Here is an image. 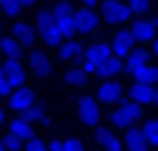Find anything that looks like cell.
Segmentation results:
<instances>
[{
	"instance_id": "cell-32",
	"label": "cell",
	"mask_w": 158,
	"mask_h": 151,
	"mask_svg": "<svg viewBox=\"0 0 158 151\" xmlns=\"http://www.w3.org/2000/svg\"><path fill=\"white\" fill-rule=\"evenodd\" d=\"M26 151H50V149H47V146L43 144L40 139L31 137V139H28V144H26Z\"/></svg>"
},
{
	"instance_id": "cell-30",
	"label": "cell",
	"mask_w": 158,
	"mask_h": 151,
	"mask_svg": "<svg viewBox=\"0 0 158 151\" xmlns=\"http://www.w3.org/2000/svg\"><path fill=\"white\" fill-rule=\"evenodd\" d=\"M52 12H54V17H57V19L76 14V12H73V5H71V2H66V0H59V2L54 5V10H52Z\"/></svg>"
},
{
	"instance_id": "cell-23",
	"label": "cell",
	"mask_w": 158,
	"mask_h": 151,
	"mask_svg": "<svg viewBox=\"0 0 158 151\" xmlns=\"http://www.w3.org/2000/svg\"><path fill=\"white\" fill-rule=\"evenodd\" d=\"M57 24H59L61 33H64L66 38H71L73 33H78V19H76V14H71V17H61V19H57Z\"/></svg>"
},
{
	"instance_id": "cell-3",
	"label": "cell",
	"mask_w": 158,
	"mask_h": 151,
	"mask_svg": "<svg viewBox=\"0 0 158 151\" xmlns=\"http://www.w3.org/2000/svg\"><path fill=\"white\" fill-rule=\"evenodd\" d=\"M102 12H104V19L109 24H123V21H127L132 17V7L123 5L120 0H104Z\"/></svg>"
},
{
	"instance_id": "cell-10",
	"label": "cell",
	"mask_w": 158,
	"mask_h": 151,
	"mask_svg": "<svg viewBox=\"0 0 158 151\" xmlns=\"http://www.w3.org/2000/svg\"><path fill=\"white\" fill-rule=\"evenodd\" d=\"M28 64H31V69L38 73L40 78H45V76L52 73V64H50L45 52H31L28 54Z\"/></svg>"
},
{
	"instance_id": "cell-37",
	"label": "cell",
	"mask_w": 158,
	"mask_h": 151,
	"mask_svg": "<svg viewBox=\"0 0 158 151\" xmlns=\"http://www.w3.org/2000/svg\"><path fill=\"white\" fill-rule=\"evenodd\" d=\"M21 2H24V7H31V5H35L38 0H21Z\"/></svg>"
},
{
	"instance_id": "cell-21",
	"label": "cell",
	"mask_w": 158,
	"mask_h": 151,
	"mask_svg": "<svg viewBox=\"0 0 158 151\" xmlns=\"http://www.w3.org/2000/svg\"><path fill=\"white\" fill-rule=\"evenodd\" d=\"M120 69H123V61H120L118 57H113V54H111V57H109L104 64L99 66V71H97V73H99V76H104V78H109V76H116Z\"/></svg>"
},
{
	"instance_id": "cell-9",
	"label": "cell",
	"mask_w": 158,
	"mask_h": 151,
	"mask_svg": "<svg viewBox=\"0 0 158 151\" xmlns=\"http://www.w3.org/2000/svg\"><path fill=\"white\" fill-rule=\"evenodd\" d=\"M125 146L130 151H149V139H146L144 130L130 128V130L125 132Z\"/></svg>"
},
{
	"instance_id": "cell-2",
	"label": "cell",
	"mask_w": 158,
	"mask_h": 151,
	"mask_svg": "<svg viewBox=\"0 0 158 151\" xmlns=\"http://www.w3.org/2000/svg\"><path fill=\"white\" fill-rule=\"evenodd\" d=\"M142 116V104L139 102H123V104L111 113V123L118 128H127Z\"/></svg>"
},
{
	"instance_id": "cell-16",
	"label": "cell",
	"mask_w": 158,
	"mask_h": 151,
	"mask_svg": "<svg viewBox=\"0 0 158 151\" xmlns=\"http://www.w3.org/2000/svg\"><path fill=\"white\" fill-rule=\"evenodd\" d=\"M83 54V45L78 40H66L64 45L59 47V59L61 61H73V59H80Z\"/></svg>"
},
{
	"instance_id": "cell-19",
	"label": "cell",
	"mask_w": 158,
	"mask_h": 151,
	"mask_svg": "<svg viewBox=\"0 0 158 151\" xmlns=\"http://www.w3.org/2000/svg\"><path fill=\"white\" fill-rule=\"evenodd\" d=\"M21 43L17 38H10V36H5V38L0 40V47H2V52H5V57H10V59H19V54H21Z\"/></svg>"
},
{
	"instance_id": "cell-14",
	"label": "cell",
	"mask_w": 158,
	"mask_h": 151,
	"mask_svg": "<svg viewBox=\"0 0 158 151\" xmlns=\"http://www.w3.org/2000/svg\"><path fill=\"white\" fill-rule=\"evenodd\" d=\"M156 94L158 92L153 90L151 85H144V83H135V87H132V99L139 102V104H151V102H156Z\"/></svg>"
},
{
	"instance_id": "cell-8",
	"label": "cell",
	"mask_w": 158,
	"mask_h": 151,
	"mask_svg": "<svg viewBox=\"0 0 158 151\" xmlns=\"http://www.w3.org/2000/svg\"><path fill=\"white\" fill-rule=\"evenodd\" d=\"M132 36L139 40V43H149V40L156 38V21H146V19H137L132 24Z\"/></svg>"
},
{
	"instance_id": "cell-29",
	"label": "cell",
	"mask_w": 158,
	"mask_h": 151,
	"mask_svg": "<svg viewBox=\"0 0 158 151\" xmlns=\"http://www.w3.org/2000/svg\"><path fill=\"white\" fill-rule=\"evenodd\" d=\"M2 2V12L7 14V17H17L19 14V10L24 7V2L21 0H0Z\"/></svg>"
},
{
	"instance_id": "cell-36",
	"label": "cell",
	"mask_w": 158,
	"mask_h": 151,
	"mask_svg": "<svg viewBox=\"0 0 158 151\" xmlns=\"http://www.w3.org/2000/svg\"><path fill=\"white\" fill-rule=\"evenodd\" d=\"M80 2H83V7H94L99 0H80Z\"/></svg>"
},
{
	"instance_id": "cell-25",
	"label": "cell",
	"mask_w": 158,
	"mask_h": 151,
	"mask_svg": "<svg viewBox=\"0 0 158 151\" xmlns=\"http://www.w3.org/2000/svg\"><path fill=\"white\" fill-rule=\"evenodd\" d=\"M24 118L26 120H40V123H45L47 125V116H45V106H40V104H33L31 109H28L26 113H24Z\"/></svg>"
},
{
	"instance_id": "cell-26",
	"label": "cell",
	"mask_w": 158,
	"mask_h": 151,
	"mask_svg": "<svg viewBox=\"0 0 158 151\" xmlns=\"http://www.w3.org/2000/svg\"><path fill=\"white\" fill-rule=\"evenodd\" d=\"M142 130H144L146 139H149V144L158 146V120H146Z\"/></svg>"
},
{
	"instance_id": "cell-39",
	"label": "cell",
	"mask_w": 158,
	"mask_h": 151,
	"mask_svg": "<svg viewBox=\"0 0 158 151\" xmlns=\"http://www.w3.org/2000/svg\"><path fill=\"white\" fill-rule=\"evenodd\" d=\"M156 104H158V94H156Z\"/></svg>"
},
{
	"instance_id": "cell-24",
	"label": "cell",
	"mask_w": 158,
	"mask_h": 151,
	"mask_svg": "<svg viewBox=\"0 0 158 151\" xmlns=\"http://www.w3.org/2000/svg\"><path fill=\"white\" fill-rule=\"evenodd\" d=\"M66 83H69V85H85V78H87V71L85 69H71V71H66Z\"/></svg>"
},
{
	"instance_id": "cell-31",
	"label": "cell",
	"mask_w": 158,
	"mask_h": 151,
	"mask_svg": "<svg viewBox=\"0 0 158 151\" xmlns=\"http://www.w3.org/2000/svg\"><path fill=\"white\" fill-rule=\"evenodd\" d=\"M130 7H132V12L142 14L149 10V0H130Z\"/></svg>"
},
{
	"instance_id": "cell-7",
	"label": "cell",
	"mask_w": 158,
	"mask_h": 151,
	"mask_svg": "<svg viewBox=\"0 0 158 151\" xmlns=\"http://www.w3.org/2000/svg\"><path fill=\"white\" fill-rule=\"evenodd\" d=\"M78 113H80V120L85 125H97L99 123V109L94 104V99H90V97H83L78 102Z\"/></svg>"
},
{
	"instance_id": "cell-27",
	"label": "cell",
	"mask_w": 158,
	"mask_h": 151,
	"mask_svg": "<svg viewBox=\"0 0 158 151\" xmlns=\"http://www.w3.org/2000/svg\"><path fill=\"white\" fill-rule=\"evenodd\" d=\"M21 149V137H17L14 132L2 137V151H19Z\"/></svg>"
},
{
	"instance_id": "cell-13",
	"label": "cell",
	"mask_w": 158,
	"mask_h": 151,
	"mask_svg": "<svg viewBox=\"0 0 158 151\" xmlns=\"http://www.w3.org/2000/svg\"><path fill=\"white\" fill-rule=\"evenodd\" d=\"M120 97H123V85L120 83H113V80L102 83V87H99V99L102 102L111 104V102H118Z\"/></svg>"
},
{
	"instance_id": "cell-38",
	"label": "cell",
	"mask_w": 158,
	"mask_h": 151,
	"mask_svg": "<svg viewBox=\"0 0 158 151\" xmlns=\"http://www.w3.org/2000/svg\"><path fill=\"white\" fill-rule=\"evenodd\" d=\"M153 54H158V38H153Z\"/></svg>"
},
{
	"instance_id": "cell-35",
	"label": "cell",
	"mask_w": 158,
	"mask_h": 151,
	"mask_svg": "<svg viewBox=\"0 0 158 151\" xmlns=\"http://www.w3.org/2000/svg\"><path fill=\"white\" fill-rule=\"evenodd\" d=\"M50 151H66V144L54 139V142H50Z\"/></svg>"
},
{
	"instance_id": "cell-11",
	"label": "cell",
	"mask_w": 158,
	"mask_h": 151,
	"mask_svg": "<svg viewBox=\"0 0 158 151\" xmlns=\"http://www.w3.org/2000/svg\"><path fill=\"white\" fill-rule=\"evenodd\" d=\"M76 19H78V33H90L97 28L99 19H97V14L90 10V7H83L80 12H76Z\"/></svg>"
},
{
	"instance_id": "cell-1",
	"label": "cell",
	"mask_w": 158,
	"mask_h": 151,
	"mask_svg": "<svg viewBox=\"0 0 158 151\" xmlns=\"http://www.w3.org/2000/svg\"><path fill=\"white\" fill-rule=\"evenodd\" d=\"M111 54H113L111 45H106V43H94L92 47H87V52H85V71L87 73H97L99 66L104 64Z\"/></svg>"
},
{
	"instance_id": "cell-17",
	"label": "cell",
	"mask_w": 158,
	"mask_h": 151,
	"mask_svg": "<svg viewBox=\"0 0 158 151\" xmlns=\"http://www.w3.org/2000/svg\"><path fill=\"white\" fill-rule=\"evenodd\" d=\"M146 61H149V54H146L144 50H135V52H130V57H127L125 69L135 76L137 71H142V69L146 66Z\"/></svg>"
},
{
	"instance_id": "cell-18",
	"label": "cell",
	"mask_w": 158,
	"mask_h": 151,
	"mask_svg": "<svg viewBox=\"0 0 158 151\" xmlns=\"http://www.w3.org/2000/svg\"><path fill=\"white\" fill-rule=\"evenodd\" d=\"M97 142L102 146H104L106 151H123V144H120V139L113 135V132H109V130H97Z\"/></svg>"
},
{
	"instance_id": "cell-28",
	"label": "cell",
	"mask_w": 158,
	"mask_h": 151,
	"mask_svg": "<svg viewBox=\"0 0 158 151\" xmlns=\"http://www.w3.org/2000/svg\"><path fill=\"white\" fill-rule=\"evenodd\" d=\"M38 28L43 31V28H47V26H52L54 21H57V17H54V12L52 10H43V12H38Z\"/></svg>"
},
{
	"instance_id": "cell-12",
	"label": "cell",
	"mask_w": 158,
	"mask_h": 151,
	"mask_svg": "<svg viewBox=\"0 0 158 151\" xmlns=\"http://www.w3.org/2000/svg\"><path fill=\"white\" fill-rule=\"evenodd\" d=\"M12 36L19 40L21 45H26V47H31L33 43H35V31L28 26L26 21H17V24L12 26Z\"/></svg>"
},
{
	"instance_id": "cell-34",
	"label": "cell",
	"mask_w": 158,
	"mask_h": 151,
	"mask_svg": "<svg viewBox=\"0 0 158 151\" xmlns=\"http://www.w3.org/2000/svg\"><path fill=\"white\" fill-rule=\"evenodd\" d=\"M66 151H85V146L80 144L78 139H69L66 142Z\"/></svg>"
},
{
	"instance_id": "cell-5",
	"label": "cell",
	"mask_w": 158,
	"mask_h": 151,
	"mask_svg": "<svg viewBox=\"0 0 158 151\" xmlns=\"http://www.w3.org/2000/svg\"><path fill=\"white\" fill-rule=\"evenodd\" d=\"M2 76H5L10 83H12V87H24V69H21L19 59H10L7 57L5 64H2Z\"/></svg>"
},
{
	"instance_id": "cell-4",
	"label": "cell",
	"mask_w": 158,
	"mask_h": 151,
	"mask_svg": "<svg viewBox=\"0 0 158 151\" xmlns=\"http://www.w3.org/2000/svg\"><path fill=\"white\" fill-rule=\"evenodd\" d=\"M33 104H35V94H33V90H28V87H17V92L10 94V106L19 113H26Z\"/></svg>"
},
{
	"instance_id": "cell-22",
	"label": "cell",
	"mask_w": 158,
	"mask_h": 151,
	"mask_svg": "<svg viewBox=\"0 0 158 151\" xmlns=\"http://www.w3.org/2000/svg\"><path fill=\"white\" fill-rule=\"evenodd\" d=\"M135 78H137V83H144V85H153V83H158V66H149V64H146L142 71L135 73Z\"/></svg>"
},
{
	"instance_id": "cell-6",
	"label": "cell",
	"mask_w": 158,
	"mask_h": 151,
	"mask_svg": "<svg viewBox=\"0 0 158 151\" xmlns=\"http://www.w3.org/2000/svg\"><path fill=\"white\" fill-rule=\"evenodd\" d=\"M135 36H132V31H120V33H116L113 36V43H111V47H113V54L116 57H125V54H130L132 52V45H135Z\"/></svg>"
},
{
	"instance_id": "cell-33",
	"label": "cell",
	"mask_w": 158,
	"mask_h": 151,
	"mask_svg": "<svg viewBox=\"0 0 158 151\" xmlns=\"http://www.w3.org/2000/svg\"><path fill=\"white\" fill-rule=\"evenodd\" d=\"M10 90H12V83L2 76V78H0V94H2V97H10Z\"/></svg>"
},
{
	"instance_id": "cell-15",
	"label": "cell",
	"mask_w": 158,
	"mask_h": 151,
	"mask_svg": "<svg viewBox=\"0 0 158 151\" xmlns=\"http://www.w3.org/2000/svg\"><path fill=\"white\" fill-rule=\"evenodd\" d=\"M40 36H43V40H45L50 47H61V45H64L61 40L66 38L64 33H61V28H59V24H57V21H54L52 26L43 28V31H40Z\"/></svg>"
},
{
	"instance_id": "cell-20",
	"label": "cell",
	"mask_w": 158,
	"mask_h": 151,
	"mask_svg": "<svg viewBox=\"0 0 158 151\" xmlns=\"http://www.w3.org/2000/svg\"><path fill=\"white\" fill-rule=\"evenodd\" d=\"M10 132H14V135H17V137H21V139H31V135H33L31 120H26V118H17V120H12V125H10Z\"/></svg>"
}]
</instances>
